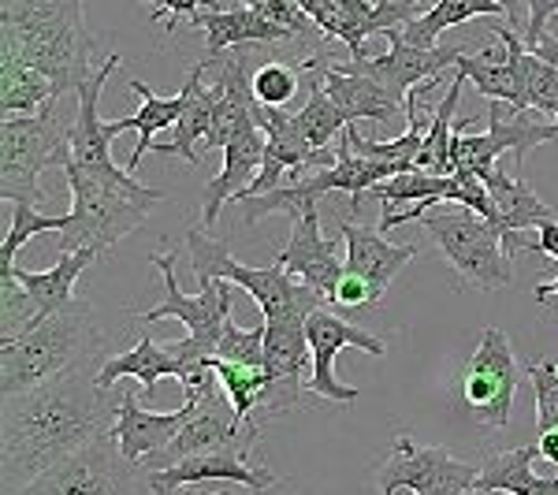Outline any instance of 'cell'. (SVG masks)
<instances>
[{
  "mask_svg": "<svg viewBox=\"0 0 558 495\" xmlns=\"http://www.w3.org/2000/svg\"><path fill=\"white\" fill-rule=\"evenodd\" d=\"M101 369V365H97ZM94 358L38 388L4 399V432H0V484L4 495L26 488L49 466L78 455L116 428L123 395L97 384Z\"/></svg>",
  "mask_w": 558,
  "mask_h": 495,
  "instance_id": "1",
  "label": "cell"
},
{
  "mask_svg": "<svg viewBox=\"0 0 558 495\" xmlns=\"http://www.w3.org/2000/svg\"><path fill=\"white\" fill-rule=\"evenodd\" d=\"M83 0H0V60L41 71L52 97L78 94L97 75Z\"/></svg>",
  "mask_w": 558,
  "mask_h": 495,
  "instance_id": "2",
  "label": "cell"
},
{
  "mask_svg": "<svg viewBox=\"0 0 558 495\" xmlns=\"http://www.w3.org/2000/svg\"><path fill=\"white\" fill-rule=\"evenodd\" d=\"M64 176L71 191V213L68 228L60 231L57 254H75V250L108 254L116 242H123L146 224L149 209L165 202V191H149V186L134 183L128 168L94 172V168L68 160Z\"/></svg>",
  "mask_w": 558,
  "mask_h": 495,
  "instance_id": "3",
  "label": "cell"
},
{
  "mask_svg": "<svg viewBox=\"0 0 558 495\" xmlns=\"http://www.w3.org/2000/svg\"><path fill=\"white\" fill-rule=\"evenodd\" d=\"M78 120V94L52 97L34 116L0 120V197L4 205H41V176L71 160V131Z\"/></svg>",
  "mask_w": 558,
  "mask_h": 495,
  "instance_id": "4",
  "label": "cell"
},
{
  "mask_svg": "<svg viewBox=\"0 0 558 495\" xmlns=\"http://www.w3.org/2000/svg\"><path fill=\"white\" fill-rule=\"evenodd\" d=\"M175 261H179V250H168V254H153L149 265L157 268L160 276H165V302L153 305V310H138L134 313V321H183L186 331L191 336L179 339L175 354L179 362H183V376H179V384H183V391H197L202 384H209L216 376L213 369V358H216V347H220L223 339V324L235 310V294H231V283L228 280H213L202 287V294H194V299H186L183 291H179V280H175Z\"/></svg>",
  "mask_w": 558,
  "mask_h": 495,
  "instance_id": "5",
  "label": "cell"
},
{
  "mask_svg": "<svg viewBox=\"0 0 558 495\" xmlns=\"http://www.w3.org/2000/svg\"><path fill=\"white\" fill-rule=\"evenodd\" d=\"M94 347L97 328L89 305L34 321L20 339L0 343V395L12 399V395L38 388V384L86 362Z\"/></svg>",
  "mask_w": 558,
  "mask_h": 495,
  "instance_id": "6",
  "label": "cell"
},
{
  "mask_svg": "<svg viewBox=\"0 0 558 495\" xmlns=\"http://www.w3.org/2000/svg\"><path fill=\"white\" fill-rule=\"evenodd\" d=\"M183 250L191 254V268L197 276V283H213V280H228L242 287L250 299L257 302L260 317L268 324L276 321H294V317H310L328 305L324 294H317L313 287H305L302 280H294L283 265H265V268H246L231 257L228 242L205 236L202 228H191L186 231V242Z\"/></svg>",
  "mask_w": 558,
  "mask_h": 495,
  "instance_id": "7",
  "label": "cell"
},
{
  "mask_svg": "<svg viewBox=\"0 0 558 495\" xmlns=\"http://www.w3.org/2000/svg\"><path fill=\"white\" fill-rule=\"evenodd\" d=\"M432 242L439 246L454 276L473 291H502L514 283V257L507 254V236L488 216L465 205H436L421 216Z\"/></svg>",
  "mask_w": 558,
  "mask_h": 495,
  "instance_id": "8",
  "label": "cell"
},
{
  "mask_svg": "<svg viewBox=\"0 0 558 495\" xmlns=\"http://www.w3.org/2000/svg\"><path fill=\"white\" fill-rule=\"evenodd\" d=\"M138 466L123 458L116 436L108 432L105 439L83 447L78 455L64 458V462L49 466L26 488L12 495H138Z\"/></svg>",
  "mask_w": 558,
  "mask_h": 495,
  "instance_id": "9",
  "label": "cell"
},
{
  "mask_svg": "<svg viewBox=\"0 0 558 495\" xmlns=\"http://www.w3.org/2000/svg\"><path fill=\"white\" fill-rule=\"evenodd\" d=\"M481 466L454 458L444 447H421L410 436H395L391 458L376 470L380 495H473Z\"/></svg>",
  "mask_w": 558,
  "mask_h": 495,
  "instance_id": "10",
  "label": "cell"
},
{
  "mask_svg": "<svg viewBox=\"0 0 558 495\" xmlns=\"http://www.w3.org/2000/svg\"><path fill=\"white\" fill-rule=\"evenodd\" d=\"M518 395V362L502 328H484L470 365L462 373V402L476 425L502 432L510 425V407Z\"/></svg>",
  "mask_w": 558,
  "mask_h": 495,
  "instance_id": "11",
  "label": "cell"
},
{
  "mask_svg": "<svg viewBox=\"0 0 558 495\" xmlns=\"http://www.w3.org/2000/svg\"><path fill=\"white\" fill-rule=\"evenodd\" d=\"M502 101L488 105V131L484 134H462L470 131L476 120H458L454 142H451V165L454 172H470V176H488L492 168H499L502 153H514V165L521 172L529 149L544 146V142H558V123H533L525 120V112L514 120H502Z\"/></svg>",
  "mask_w": 558,
  "mask_h": 495,
  "instance_id": "12",
  "label": "cell"
},
{
  "mask_svg": "<svg viewBox=\"0 0 558 495\" xmlns=\"http://www.w3.org/2000/svg\"><path fill=\"white\" fill-rule=\"evenodd\" d=\"M183 395H191V399H194L191 421L179 428V436L165 447V451H153L146 462L138 466L142 476H146V473H160V470H168V466H179L183 458H194V455H205V451H220V447L242 444V439H246L250 432L257 428V421L242 428L239 413H235V407H231L228 391L220 388V381H216V376H213L209 384H202L197 391H183Z\"/></svg>",
  "mask_w": 558,
  "mask_h": 495,
  "instance_id": "13",
  "label": "cell"
},
{
  "mask_svg": "<svg viewBox=\"0 0 558 495\" xmlns=\"http://www.w3.org/2000/svg\"><path fill=\"white\" fill-rule=\"evenodd\" d=\"M260 436V425L250 432L242 444L220 447V451H205L194 458H183L179 466H168L160 473L142 476V488H149L153 495H172L179 488H191V484H246L254 492H272L279 484V476L260 462H250Z\"/></svg>",
  "mask_w": 558,
  "mask_h": 495,
  "instance_id": "14",
  "label": "cell"
},
{
  "mask_svg": "<svg viewBox=\"0 0 558 495\" xmlns=\"http://www.w3.org/2000/svg\"><path fill=\"white\" fill-rule=\"evenodd\" d=\"M305 336H310V350H313V373H310V388L313 395H320V399H331V402H354L362 399V388H350V384H339L336 376V358L343 354L347 347H357L365 350V354L373 358H384V343L373 336V331L365 328H354L350 321H343L339 313L331 310H317L310 313V321H305Z\"/></svg>",
  "mask_w": 558,
  "mask_h": 495,
  "instance_id": "15",
  "label": "cell"
},
{
  "mask_svg": "<svg viewBox=\"0 0 558 495\" xmlns=\"http://www.w3.org/2000/svg\"><path fill=\"white\" fill-rule=\"evenodd\" d=\"M391 38V49L380 52V57H368L362 60L365 75H373L376 83H384L407 105V94L417 89L421 83H432V79H444L447 68H458V60L470 57L476 45H484L481 38L473 41H458V45H432V49H417V45H407L399 34H387ZM354 64V60H350Z\"/></svg>",
  "mask_w": 558,
  "mask_h": 495,
  "instance_id": "16",
  "label": "cell"
},
{
  "mask_svg": "<svg viewBox=\"0 0 558 495\" xmlns=\"http://www.w3.org/2000/svg\"><path fill=\"white\" fill-rule=\"evenodd\" d=\"M305 321L310 317H294V321H265V373H268V388L260 395V410L265 413H287L302 402L305 381V354L310 350V336H305Z\"/></svg>",
  "mask_w": 558,
  "mask_h": 495,
  "instance_id": "17",
  "label": "cell"
},
{
  "mask_svg": "<svg viewBox=\"0 0 558 495\" xmlns=\"http://www.w3.org/2000/svg\"><path fill=\"white\" fill-rule=\"evenodd\" d=\"M276 265H283L294 280H302L305 287H313L324 299H336V287L347 273V254H339L336 239L320 236V216L317 209L294 216V228L287 246L279 250Z\"/></svg>",
  "mask_w": 558,
  "mask_h": 495,
  "instance_id": "18",
  "label": "cell"
},
{
  "mask_svg": "<svg viewBox=\"0 0 558 495\" xmlns=\"http://www.w3.org/2000/svg\"><path fill=\"white\" fill-rule=\"evenodd\" d=\"M492 34L502 41L507 57L502 60H492V49L484 45L476 57H462L458 60V71L470 75V83L481 89V97H492V101H502L514 116L529 112V75H525V41L518 38L514 26H502L495 23Z\"/></svg>",
  "mask_w": 558,
  "mask_h": 495,
  "instance_id": "19",
  "label": "cell"
},
{
  "mask_svg": "<svg viewBox=\"0 0 558 495\" xmlns=\"http://www.w3.org/2000/svg\"><path fill=\"white\" fill-rule=\"evenodd\" d=\"M191 26L205 34V45H209V57L216 52L239 49V45H291L299 41V34L287 31L283 23H276L272 15L265 12L260 0H246L242 8H209V12H197Z\"/></svg>",
  "mask_w": 558,
  "mask_h": 495,
  "instance_id": "20",
  "label": "cell"
},
{
  "mask_svg": "<svg viewBox=\"0 0 558 495\" xmlns=\"http://www.w3.org/2000/svg\"><path fill=\"white\" fill-rule=\"evenodd\" d=\"M317 75L320 86L328 89V97L339 105V112L347 116V123L357 120H373V123H395L407 105L391 94L384 83H376L373 75H365L357 64H328V60H317Z\"/></svg>",
  "mask_w": 558,
  "mask_h": 495,
  "instance_id": "21",
  "label": "cell"
},
{
  "mask_svg": "<svg viewBox=\"0 0 558 495\" xmlns=\"http://www.w3.org/2000/svg\"><path fill=\"white\" fill-rule=\"evenodd\" d=\"M339 236H343V250H347V273L362 276L373 291V302L380 305L395 276L407 268V261H413L417 246L407 242V246H395V242L384 239L380 228H362L354 220H339Z\"/></svg>",
  "mask_w": 558,
  "mask_h": 495,
  "instance_id": "22",
  "label": "cell"
},
{
  "mask_svg": "<svg viewBox=\"0 0 558 495\" xmlns=\"http://www.w3.org/2000/svg\"><path fill=\"white\" fill-rule=\"evenodd\" d=\"M194 413V399L186 395V402L172 413H149L142 410V395H123L120 399V418H116V444L128 462L142 466L153 451H165L168 444L179 436V428L191 421Z\"/></svg>",
  "mask_w": 558,
  "mask_h": 495,
  "instance_id": "23",
  "label": "cell"
},
{
  "mask_svg": "<svg viewBox=\"0 0 558 495\" xmlns=\"http://www.w3.org/2000/svg\"><path fill=\"white\" fill-rule=\"evenodd\" d=\"M265 146H268L265 131L250 128V131H242L239 138H231L228 146L220 149L223 153V168L202 194V224H216L223 202L239 197L250 183H254L260 165H265Z\"/></svg>",
  "mask_w": 558,
  "mask_h": 495,
  "instance_id": "24",
  "label": "cell"
},
{
  "mask_svg": "<svg viewBox=\"0 0 558 495\" xmlns=\"http://www.w3.org/2000/svg\"><path fill=\"white\" fill-rule=\"evenodd\" d=\"M484 186H488L492 202H495V224L507 236V254L514 257L521 242L514 239V231L525 228H544L547 220H555V209L547 202H539L533 186L525 183L521 176H510L502 168H492L484 176Z\"/></svg>",
  "mask_w": 558,
  "mask_h": 495,
  "instance_id": "25",
  "label": "cell"
},
{
  "mask_svg": "<svg viewBox=\"0 0 558 495\" xmlns=\"http://www.w3.org/2000/svg\"><path fill=\"white\" fill-rule=\"evenodd\" d=\"M123 376L142 381V399H149L160 381H168V376H175L179 381V376H183V362H179L172 343L138 339L134 350H128V354H120V358H108V362L97 369V384H101L105 391H112Z\"/></svg>",
  "mask_w": 558,
  "mask_h": 495,
  "instance_id": "26",
  "label": "cell"
},
{
  "mask_svg": "<svg viewBox=\"0 0 558 495\" xmlns=\"http://www.w3.org/2000/svg\"><path fill=\"white\" fill-rule=\"evenodd\" d=\"M97 257H101L97 250H75V254H60L49 273H26V268L15 265V276H20V283L26 287V294L38 302L41 317H49V313H68V310L86 305L75 299V283Z\"/></svg>",
  "mask_w": 558,
  "mask_h": 495,
  "instance_id": "27",
  "label": "cell"
},
{
  "mask_svg": "<svg viewBox=\"0 0 558 495\" xmlns=\"http://www.w3.org/2000/svg\"><path fill=\"white\" fill-rule=\"evenodd\" d=\"M205 60L202 64L191 68L183 83V94H186V108L175 123V138L168 146H153L157 157H179L186 165H197V142H209V131H213V86H205Z\"/></svg>",
  "mask_w": 558,
  "mask_h": 495,
  "instance_id": "28",
  "label": "cell"
},
{
  "mask_svg": "<svg viewBox=\"0 0 558 495\" xmlns=\"http://www.w3.org/2000/svg\"><path fill=\"white\" fill-rule=\"evenodd\" d=\"M539 458V447H518V451H499L481 466L476 488L481 492H507V495H558V473L555 476H536L533 462Z\"/></svg>",
  "mask_w": 558,
  "mask_h": 495,
  "instance_id": "29",
  "label": "cell"
},
{
  "mask_svg": "<svg viewBox=\"0 0 558 495\" xmlns=\"http://www.w3.org/2000/svg\"><path fill=\"white\" fill-rule=\"evenodd\" d=\"M134 94L142 97V108H138V116H123V131H138V146H134V153L128 157V172L134 176L142 168V157L157 146V134L160 131H175V123H179V116H183V108H186V94L179 89L175 97H160V94H153V89L146 83H138L134 79L131 83Z\"/></svg>",
  "mask_w": 558,
  "mask_h": 495,
  "instance_id": "30",
  "label": "cell"
},
{
  "mask_svg": "<svg viewBox=\"0 0 558 495\" xmlns=\"http://www.w3.org/2000/svg\"><path fill=\"white\" fill-rule=\"evenodd\" d=\"M476 15H484V20H488V15H507V8H502L499 0H436L425 15H417L410 26L391 31V34H399L402 41L417 45V49H432V45L439 41V34L451 31V26L470 23Z\"/></svg>",
  "mask_w": 558,
  "mask_h": 495,
  "instance_id": "31",
  "label": "cell"
},
{
  "mask_svg": "<svg viewBox=\"0 0 558 495\" xmlns=\"http://www.w3.org/2000/svg\"><path fill=\"white\" fill-rule=\"evenodd\" d=\"M465 83H470V75L454 68V83L447 86L444 101L436 105V112H432V120H428L425 146H421V157H417V172L454 176V165H451V142H454V131H458L454 108H458V101H462Z\"/></svg>",
  "mask_w": 558,
  "mask_h": 495,
  "instance_id": "32",
  "label": "cell"
},
{
  "mask_svg": "<svg viewBox=\"0 0 558 495\" xmlns=\"http://www.w3.org/2000/svg\"><path fill=\"white\" fill-rule=\"evenodd\" d=\"M52 101V83L41 71L0 60V112L4 116H34Z\"/></svg>",
  "mask_w": 558,
  "mask_h": 495,
  "instance_id": "33",
  "label": "cell"
},
{
  "mask_svg": "<svg viewBox=\"0 0 558 495\" xmlns=\"http://www.w3.org/2000/svg\"><path fill=\"white\" fill-rule=\"evenodd\" d=\"M213 369H216L220 388L228 391L239 421L242 425H254V410L260 407V395L268 388L265 365H239V362H228V358H213Z\"/></svg>",
  "mask_w": 558,
  "mask_h": 495,
  "instance_id": "34",
  "label": "cell"
},
{
  "mask_svg": "<svg viewBox=\"0 0 558 495\" xmlns=\"http://www.w3.org/2000/svg\"><path fill=\"white\" fill-rule=\"evenodd\" d=\"M64 228H68V216H41L38 205H12L8 236L0 242V273H12L23 242H31L41 231H64Z\"/></svg>",
  "mask_w": 558,
  "mask_h": 495,
  "instance_id": "35",
  "label": "cell"
},
{
  "mask_svg": "<svg viewBox=\"0 0 558 495\" xmlns=\"http://www.w3.org/2000/svg\"><path fill=\"white\" fill-rule=\"evenodd\" d=\"M34 321H41L38 302L26 294V287L20 283V276L0 273V339H20Z\"/></svg>",
  "mask_w": 558,
  "mask_h": 495,
  "instance_id": "36",
  "label": "cell"
},
{
  "mask_svg": "<svg viewBox=\"0 0 558 495\" xmlns=\"http://www.w3.org/2000/svg\"><path fill=\"white\" fill-rule=\"evenodd\" d=\"M305 86L302 64H265L254 71V97L268 108H287L299 97V89Z\"/></svg>",
  "mask_w": 558,
  "mask_h": 495,
  "instance_id": "37",
  "label": "cell"
},
{
  "mask_svg": "<svg viewBox=\"0 0 558 495\" xmlns=\"http://www.w3.org/2000/svg\"><path fill=\"white\" fill-rule=\"evenodd\" d=\"M265 321L257 328H239L235 317H228L223 324V339L216 347V358H228L239 365H265Z\"/></svg>",
  "mask_w": 558,
  "mask_h": 495,
  "instance_id": "38",
  "label": "cell"
},
{
  "mask_svg": "<svg viewBox=\"0 0 558 495\" xmlns=\"http://www.w3.org/2000/svg\"><path fill=\"white\" fill-rule=\"evenodd\" d=\"M529 381L536 391V432L558 428V369L555 362H529Z\"/></svg>",
  "mask_w": 558,
  "mask_h": 495,
  "instance_id": "39",
  "label": "cell"
},
{
  "mask_svg": "<svg viewBox=\"0 0 558 495\" xmlns=\"http://www.w3.org/2000/svg\"><path fill=\"white\" fill-rule=\"evenodd\" d=\"M525 75H529V108H536V112H551L555 123H558V68L544 64V60L529 52Z\"/></svg>",
  "mask_w": 558,
  "mask_h": 495,
  "instance_id": "40",
  "label": "cell"
},
{
  "mask_svg": "<svg viewBox=\"0 0 558 495\" xmlns=\"http://www.w3.org/2000/svg\"><path fill=\"white\" fill-rule=\"evenodd\" d=\"M146 4L157 8V12H153V20L160 15V20H165V31L172 34L179 20L191 23L194 15H197V8H202V4L209 8V0H146Z\"/></svg>",
  "mask_w": 558,
  "mask_h": 495,
  "instance_id": "41",
  "label": "cell"
},
{
  "mask_svg": "<svg viewBox=\"0 0 558 495\" xmlns=\"http://www.w3.org/2000/svg\"><path fill=\"white\" fill-rule=\"evenodd\" d=\"M331 305H347V310H357V305H376L373 302V291H368V283L362 280V276L354 273H343V280H339L336 287V299H331Z\"/></svg>",
  "mask_w": 558,
  "mask_h": 495,
  "instance_id": "42",
  "label": "cell"
},
{
  "mask_svg": "<svg viewBox=\"0 0 558 495\" xmlns=\"http://www.w3.org/2000/svg\"><path fill=\"white\" fill-rule=\"evenodd\" d=\"M529 4V26H525V49H533V45L544 38V26L558 15V0H525Z\"/></svg>",
  "mask_w": 558,
  "mask_h": 495,
  "instance_id": "43",
  "label": "cell"
},
{
  "mask_svg": "<svg viewBox=\"0 0 558 495\" xmlns=\"http://www.w3.org/2000/svg\"><path fill=\"white\" fill-rule=\"evenodd\" d=\"M521 250H536V254H547L558 261V220H547L539 228V242H521Z\"/></svg>",
  "mask_w": 558,
  "mask_h": 495,
  "instance_id": "44",
  "label": "cell"
},
{
  "mask_svg": "<svg viewBox=\"0 0 558 495\" xmlns=\"http://www.w3.org/2000/svg\"><path fill=\"white\" fill-rule=\"evenodd\" d=\"M172 495H268V492H254L246 484H228V488H209V484H191V488H179Z\"/></svg>",
  "mask_w": 558,
  "mask_h": 495,
  "instance_id": "45",
  "label": "cell"
},
{
  "mask_svg": "<svg viewBox=\"0 0 558 495\" xmlns=\"http://www.w3.org/2000/svg\"><path fill=\"white\" fill-rule=\"evenodd\" d=\"M529 52H533V57L544 60V64L558 68V38H551V34H544V38H539V41H536Z\"/></svg>",
  "mask_w": 558,
  "mask_h": 495,
  "instance_id": "46",
  "label": "cell"
},
{
  "mask_svg": "<svg viewBox=\"0 0 558 495\" xmlns=\"http://www.w3.org/2000/svg\"><path fill=\"white\" fill-rule=\"evenodd\" d=\"M536 447H539V455H544L547 462H558V428H547V432H539Z\"/></svg>",
  "mask_w": 558,
  "mask_h": 495,
  "instance_id": "47",
  "label": "cell"
},
{
  "mask_svg": "<svg viewBox=\"0 0 558 495\" xmlns=\"http://www.w3.org/2000/svg\"><path fill=\"white\" fill-rule=\"evenodd\" d=\"M536 299H539V302H544V299H558V280L539 283V287H536Z\"/></svg>",
  "mask_w": 558,
  "mask_h": 495,
  "instance_id": "48",
  "label": "cell"
},
{
  "mask_svg": "<svg viewBox=\"0 0 558 495\" xmlns=\"http://www.w3.org/2000/svg\"><path fill=\"white\" fill-rule=\"evenodd\" d=\"M432 4H436V0H432ZM499 4L507 8V15H510V20H514V4H518V0H499Z\"/></svg>",
  "mask_w": 558,
  "mask_h": 495,
  "instance_id": "49",
  "label": "cell"
},
{
  "mask_svg": "<svg viewBox=\"0 0 558 495\" xmlns=\"http://www.w3.org/2000/svg\"><path fill=\"white\" fill-rule=\"evenodd\" d=\"M473 495H488V492H481V488H476V492H473Z\"/></svg>",
  "mask_w": 558,
  "mask_h": 495,
  "instance_id": "50",
  "label": "cell"
},
{
  "mask_svg": "<svg viewBox=\"0 0 558 495\" xmlns=\"http://www.w3.org/2000/svg\"><path fill=\"white\" fill-rule=\"evenodd\" d=\"M555 369H558V362H555Z\"/></svg>",
  "mask_w": 558,
  "mask_h": 495,
  "instance_id": "51",
  "label": "cell"
}]
</instances>
